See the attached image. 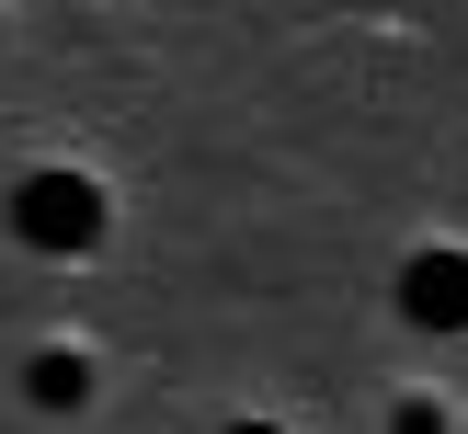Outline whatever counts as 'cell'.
Returning a JSON list of instances; mask_svg holds the SVG:
<instances>
[{"instance_id":"1","label":"cell","mask_w":468,"mask_h":434,"mask_svg":"<svg viewBox=\"0 0 468 434\" xmlns=\"http://www.w3.org/2000/svg\"><path fill=\"white\" fill-rule=\"evenodd\" d=\"M12 240L23 251H91L103 240V183L91 172H23L12 183Z\"/></svg>"},{"instance_id":"2","label":"cell","mask_w":468,"mask_h":434,"mask_svg":"<svg viewBox=\"0 0 468 434\" xmlns=\"http://www.w3.org/2000/svg\"><path fill=\"white\" fill-rule=\"evenodd\" d=\"M400 309L423 320V332H468V251H423V263L400 274Z\"/></svg>"},{"instance_id":"3","label":"cell","mask_w":468,"mask_h":434,"mask_svg":"<svg viewBox=\"0 0 468 434\" xmlns=\"http://www.w3.org/2000/svg\"><path fill=\"white\" fill-rule=\"evenodd\" d=\"M23 400H35V411H80L91 400V365L69 355V343H46V355L23 365Z\"/></svg>"},{"instance_id":"4","label":"cell","mask_w":468,"mask_h":434,"mask_svg":"<svg viewBox=\"0 0 468 434\" xmlns=\"http://www.w3.org/2000/svg\"><path fill=\"white\" fill-rule=\"evenodd\" d=\"M388 434H446V411H434V400H400V423H388Z\"/></svg>"},{"instance_id":"5","label":"cell","mask_w":468,"mask_h":434,"mask_svg":"<svg viewBox=\"0 0 468 434\" xmlns=\"http://www.w3.org/2000/svg\"><path fill=\"white\" fill-rule=\"evenodd\" d=\"M229 434H286V423H229Z\"/></svg>"}]
</instances>
